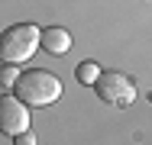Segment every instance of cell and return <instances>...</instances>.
Masks as SVG:
<instances>
[{"label": "cell", "instance_id": "obj_1", "mask_svg": "<svg viewBox=\"0 0 152 145\" xmlns=\"http://www.w3.org/2000/svg\"><path fill=\"white\" fill-rule=\"evenodd\" d=\"M42 45V29L36 23H16L0 32V61L3 65H23Z\"/></svg>", "mask_w": 152, "mask_h": 145}, {"label": "cell", "instance_id": "obj_2", "mask_svg": "<svg viewBox=\"0 0 152 145\" xmlns=\"http://www.w3.org/2000/svg\"><path fill=\"white\" fill-rule=\"evenodd\" d=\"M16 97L26 103V107H52L61 97V81L52 71H42V68H32L20 78L16 84Z\"/></svg>", "mask_w": 152, "mask_h": 145}, {"label": "cell", "instance_id": "obj_3", "mask_svg": "<svg viewBox=\"0 0 152 145\" xmlns=\"http://www.w3.org/2000/svg\"><path fill=\"white\" fill-rule=\"evenodd\" d=\"M94 90H97V97L104 103L120 107V110L129 107V103H136V81L129 74H123V71H100Z\"/></svg>", "mask_w": 152, "mask_h": 145}, {"label": "cell", "instance_id": "obj_4", "mask_svg": "<svg viewBox=\"0 0 152 145\" xmlns=\"http://www.w3.org/2000/svg\"><path fill=\"white\" fill-rule=\"evenodd\" d=\"M26 129H29V107L16 94H3L0 97V132L3 136H20Z\"/></svg>", "mask_w": 152, "mask_h": 145}, {"label": "cell", "instance_id": "obj_5", "mask_svg": "<svg viewBox=\"0 0 152 145\" xmlns=\"http://www.w3.org/2000/svg\"><path fill=\"white\" fill-rule=\"evenodd\" d=\"M42 49H45L49 55H68V52H71V32L65 26L42 29Z\"/></svg>", "mask_w": 152, "mask_h": 145}, {"label": "cell", "instance_id": "obj_6", "mask_svg": "<svg viewBox=\"0 0 152 145\" xmlns=\"http://www.w3.org/2000/svg\"><path fill=\"white\" fill-rule=\"evenodd\" d=\"M75 78H78L81 84L94 87V84H97V78H100V65H97V61H81L78 71H75Z\"/></svg>", "mask_w": 152, "mask_h": 145}, {"label": "cell", "instance_id": "obj_7", "mask_svg": "<svg viewBox=\"0 0 152 145\" xmlns=\"http://www.w3.org/2000/svg\"><path fill=\"white\" fill-rule=\"evenodd\" d=\"M20 78H23L20 65H3V68H0V87H7V90H16Z\"/></svg>", "mask_w": 152, "mask_h": 145}, {"label": "cell", "instance_id": "obj_8", "mask_svg": "<svg viewBox=\"0 0 152 145\" xmlns=\"http://www.w3.org/2000/svg\"><path fill=\"white\" fill-rule=\"evenodd\" d=\"M13 139H16V145H36V136H32L29 129H26V132H20V136H13Z\"/></svg>", "mask_w": 152, "mask_h": 145}]
</instances>
